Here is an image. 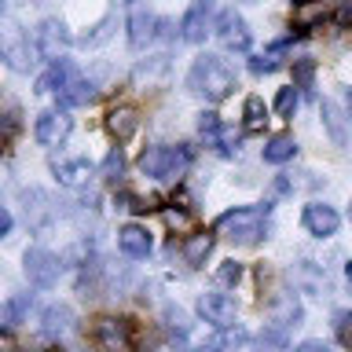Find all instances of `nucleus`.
<instances>
[{
    "mask_svg": "<svg viewBox=\"0 0 352 352\" xmlns=\"http://www.w3.org/2000/svg\"><path fill=\"white\" fill-rule=\"evenodd\" d=\"M26 308H30V297H11V301L4 305V327L11 330L19 323L22 316H26Z\"/></svg>",
    "mask_w": 352,
    "mask_h": 352,
    "instance_id": "obj_32",
    "label": "nucleus"
},
{
    "mask_svg": "<svg viewBox=\"0 0 352 352\" xmlns=\"http://www.w3.org/2000/svg\"><path fill=\"white\" fill-rule=\"evenodd\" d=\"M268 231V206H242L217 217V235H224L239 246H253Z\"/></svg>",
    "mask_w": 352,
    "mask_h": 352,
    "instance_id": "obj_2",
    "label": "nucleus"
},
{
    "mask_svg": "<svg viewBox=\"0 0 352 352\" xmlns=\"http://www.w3.org/2000/svg\"><path fill=\"white\" fill-rule=\"evenodd\" d=\"M158 30H162V19H154L151 11H143L140 4H132V15H129V44H132V52L147 48V44L158 37Z\"/></svg>",
    "mask_w": 352,
    "mask_h": 352,
    "instance_id": "obj_11",
    "label": "nucleus"
},
{
    "mask_svg": "<svg viewBox=\"0 0 352 352\" xmlns=\"http://www.w3.org/2000/svg\"><path fill=\"white\" fill-rule=\"evenodd\" d=\"M66 44H70V33H66L63 22H59V19H44V22H41V30H37V44H33V48H37L44 59H52V63H55Z\"/></svg>",
    "mask_w": 352,
    "mask_h": 352,
    "instance_id": "obj_12",
    "label": "nucleus"
},
{
    "mask_svg": "<svg viewBox=\"0 0 352 352\" xmlns=\"http://www.w3.org/2000/svg\"><path fill=\"white\" fill-rule=\"evenodd\" d=\"M187 165H191V147L187 143H154L140 154V169L143 176H154V180H180L187 173Z\"/></svg>",
    "mask_w": 352,
    "mask_h": 352,
    "instance_id": "obj_3",
    "label": "nucleus"
},
{
    "mask_svg": "<svg viewBox=\"0 0 352 352\" xmlns=\"http://www.w3.org/2000/svg\"><path fill=\"white\" fill-rule=\"evenodd\" d=\"M4 129H8V143H11V140H15V132H19V110H15V107H8Z\"/></svg>",
    "mask_w": 352,
    "mask_h": 352,
    "instance_id": "obj_40",
    "label": "nucleus"
},
{
    "mask_svg": "<svg viewBox=\"0 0 352 352\" xmlns=\"http://www.w3.org/2000/svg\"><path fill=\"white\" fill-rule=\"evenodd\" d=\"M268 312H272V319H275L283 330H286V327H297V323H301V316H305V312H301V301H297L294 290H279V294H275L272 305H268Z\"/></svg>",
    "mask_w": 352,
    "mask_h": 352,
    "instance_id": "obj_15",
    "label": "nucleus"
},
{
    "mask_svg": "<svg viewBox=\"0 0 352 352\" xmlns=\"http://www.w3.org/2000/svg\"><path fill=\"white\" fill-rule=\"evenodd\" d=\"M209 19H213V0H191V8L180 19V37L191 44H202L209 33Z\"/></svg>",
    "mask_w": 352,
    "mask_h": 352,
    "instance_id": "obj_9",
    "label": "nucleus"
},
{
    "mask_svg": "<svg viewBox=\"0 0 352 352\" xmlns=\"http://www.w3.org/2000/svg\"><path fill=\"white\" fill-rule=\"evenodd\" d=\"M334 22L341 30H352V0H341V8L334 11Z\"/></svg>",
    "mask_w": 352,
    "mask_h": 352,
    "instance_id": "obj_37",
    "label": "nucleus"
},
{
    "mask_svg": "<svg viewBox=\"0 0 352 352\" xmlns=\"http://www.w3.org/2000/svg\"><path fill=\"white\" fill-rule=\"evenodd\" d=\"M319 114H323V125L330 132V140H334L338 147H345V118H341V110L330 103V99H323V103H319Z\"/></svg>",
    "mask_w": 352,
    "mask_h": 352,
    "instance_id": "obj_24",
    "label": "nucleus"
},
{
    "mask_svg": "<svg viewBox=\"0 0 352 352\" xmlns=\"http://www.w3.org/2000/svg\"><path fill=\"white\" fill-rule=\"evenodd\" d=\"M33 55H41V52H37V48H30V41H11L8 48H4V59H8V66H11V70H19V74H26L30 66L37 63Z\"/></svg>",
    "mask_w": 352,
    "mask_h": 352,
    "instance_id": "obj_23",
    "label": "nucleus"
},
{
    "mask_svg": "<svg viewBox=\"0 0 352 352\" xmlns=\"http://www.w3.org/2000/svg\"><path fill=\"white\" fill-rule=\"evenodd\" d=\"M52 352H63V349H52Z\"/></svg>",
    "mask_w": 352,
    "mask_h": 352,
    "instance_id": "obj_47",
    "label": "nucleus"
},
{
    "mask_svg": "<svg viewBox=\"0 0 352 352\" xmlns=\"http://www.w3.org/2000/svg\"><path fill=\"white\" fill-rule=\"evenodd\" d=\"M334 330H338L341 345L352 349V312H349V308H341V312L334 316Z\"/></svg>",
    "mask_w": 352,
    "mask_h": 352,
    "instance_id": "obj_33",
    "label": "nucleus"
},
{
    "mask_svg": "<svg viewBox=\"0 0 352 352\" xmlns=\"http://www.w3.org/2000/svg\"><path fill=\"white\" fill-rule=\"evenodd\" d=\"M294 154H297V140L286 136V132L283 136H272L268 143H264V162L268 165H283V162H290Z\"/></svg>",
    "mask_w": 352,
    "mask_h": 352,
    "instance_id": "obj_22",
    "label": "nucleus"
},
{
    "mask_svg": "<svg viewBox=\"0 0 352 352\" xmlns=\"http://www.w3.org/2000/svg\"><path fill=\"white\" fill-rule=\"evenodd\" d=\"M279 55H283V44H272V52H264V55H253V59H250V70L253 74H275V70H279Z\"/></svg>",
    "mask_w": 352,
    "mask_h": 352,
    "instance_id": "obj_28",
    "label": "nucleus"
},
{
    "mask_svg": "<svg viewBox=\"0 0 352 352\" xmlns=\"http://www.w3.org/2000/svg\"><path fill=\"white\" fill-rule=\"evenodd\" d=\"M345 107H349V121H352V88H349V96H345Z\"/></svg>",
    "mask_w": 352,
    "mask_h": 352,
    "instance_id": "obj_45",
    "label": "nucleus"
},
{
    "mask_svg": "<svg viewBox=\"0 0 352 352\" xmlns=\"http://www.w3.org/2000/svg\"><path fill=\"white\" fill-rule=\"evenodd\" d=\"M92 345L99 352H129L132 349V323L118 316H99L92 323Z\"/></svg>",
    "mask_w": 352,
    "mask_h": 352,
    "instance_id": "obj_4",
    "label": "nucleus"
},
{
    "mask_svg": "<svg viewBox=\"0 0 352 352\" xmlns=\"http://www.w3.org/2000/svg\"><path fill=\"white\" fill-rule=\"evenodd\" d=\"M52 173L63 187H85L88 180H92V165H88V158H55Z\"/></svg>",
    "mask_w": 352,
    "mask_h": 352,
    "instance_id": "obj_13",
    "label": "nucleus"
},
{
    "mask_svg": "<svg viewBox=\"0 0 352 352\" xmlns=\"http://www.w3.org/2000/svg\"><path fill=\"white\" fill-rule=\"evenodd\" d=\"M22 268H26V279H30L33 286L48 290V286L59 283V275H63V261L55 257L52 250L33 246V250H26V261H22Z\"/></svg>",
    "mask_w": 352,
    "mask_h": 352,
    "instance_id": "obj_5",
    "label": "nucleus"
},
{
    "mask_svg": "<svg viewBox=\"0 0 352 352\" xmlns=\"http://www.w3.org/2000/svg\"><path fill=\"white\" fill-rule=\"evenodd\" d=\"M92 99H96V85H92V81H81V77H74V81L59 92L63 110H70V107H85V103H92Z\"/></svg>",
    "mask_w": 352,
    "mask_h": 352,
    "instance_id": "obj_21",
    "label": "nucleus"
},
{
    "mask_svg": "<svg viewBox=\"0 0 352 352\" xmlns=\"http://www.w3.org/2000/svg\"><path fill=\"white\" fill-rule=\"evenodd\" d=\"M198 316H202L206 323H213L217 330H228V327H235L239 308L228 294H202L198 297Z\"/></svg>",
    "mask_w": 352,
    "mask_h": 352,
    "instance_id": "obj_7",
    "label": "nucleus"
},
{
    "mask_svg": "<svg viewBox=\"0 0 352 352\" xmlns=\"http://www.w3.org/2000/svg\"><path fill=\"white\" fill-rule=\"evenodd\" d=\"M74 121L66 110H44V114L37 118V125H33V136H37L41 147H59V143L70 136Z\"/></svg>",
    "mask_w": 352,
    "mask_h": 352,
    "instance_id": "obj_8",
    "label": "nucleus"
},
{
    "mask_svg": "<svg viewBox=\"0 0 352 352\" xmlns=\"http://www.w3.org/2000/svg\"><path fill=\"white\" fill-rule=\"evenodd\" d=\"M217 151L224 154V158H231V154L239 151V136H235V132H228V129H224V136H220V147H217Z\"/></svg>",
    "mask_w": 352,
    "mask_h": 352,
    "instance_id": "obj_38",
    "label": "nucleus"
},
{
    "mask_svg": "<svg viewBox=\"0 0 352 352\" xmlns=\"http://www.w3.org/2000/svg\"><path fill=\"white\" fill-rule=\"evenodd\" d=\"M103 176L107 180H121V176H125V154H121V147H114L103 158Z\"/></svg>",
    "mask_w": 352,
    "mask_h": 352,
    "instance_id": "obj_31",
    "label": "nucleus"
},
{
    "mask_svg": "<svg viewBox=\"0 0 352 352\" xmlns=\"http://www.w3.org/2000/svg\"><path fill=\"white\" fill-rule=\"evenodd\" d=\"M213 33H217V41L224 44L228 52H246L250 48V26H246V19H242L235 8L220 11L217 22H213Z\"/></svg>",
    "mask_w": 352,
    "mask_h": 352,
    "instance_id": "obj_6",
    "label": "nucleus"
},
{
    "mask_svg": "<svg viewBox=\"0 0 352 352\" xmlns=\"http://www.w3.org/2000/svg\"><path fill=\"white\" fill-rule=\"evenodd\" d=\"M165 220H169V224H187V220H191V217H187V213H180V209H165Z\"/></svg>",
    "mask_w": 352,
    "mask_h": 352,
    "instance_id": "obj_42",
    "label": "nucleus"
},
{
    "mask_svg": "<svg viewBox=\"0 0 352 352\" xmlns=\"http://www.w3.org/2000/svg\"><path fill=\"white\" fill-rule=\"evenodd\" d=\"M110 30H114V19H103V22L96 26V33H85L81 44H85V48H96V44H103V41L110 37Z\"/></svg>",
    "mask_w": 352,
    "mask_h": 352,
    "instance_id": "obj_35",
    "label": "nucleus"
},
{
    "mask_svg": "<svg viewBox=\"0 0 352 352\" xmlns=\"http://www.w3.org/2000/svg\"><path fill=\"white\" fill-rule=\"evenodd\" d=\"M294 352H330V349L323 345V341H301V345H297Z\"/></svg>",
    "mask_w": 352,
    "mask_h": 352,
    "instance_id": "obj_41",
    "label": "nucleus"
},
{
    "mask_svg": "<svg viewBox=\"0 0 352 352\" xmlns=\"http://www.w3.org/2000/svg\"><path fill=\"white\" fill-rule=\"evenodd\" d=\"M297 103H301V96H297V85L279 88V96H275V114H279V118H294Z\"/></svg>",
    "mask_w": 352,
    "mask_h": 352,
    "instance_id": "obj_29",
    "label": "nucleus"
},
{
    "mask_svg": "<svg viewBox=\"0 0 352 352\" xmlns=\"http://www.w3.org/2000/svg\"><path fill=\"white\" fill-rule=\"evenodd\" d=\"M136 129H140V110L136 107H114L107 114V132L114 136L118 143H125L136 136Z\"/></svg>",
    "mask_w": 352,
    "mask_h": 352,
    "instance_id": "obj_16",
    "label": "nucleus"
},
{
    "mask_svg": "<svg viewBox=\"0 0 352 352\" xmlns=\"http://www.w3.org/2000/svg\"><path fill=\"white\" fill-rule=\"evenodd\" d=\"M301 283L308 286V290H319V286H323L327 279H319V275H316V268H312V261H301Z\"/></svg>",
    "mask_w": 352,
    "mask_h": 352,
    "instance_id": "obj_36",
    "label": "nucleus"
},
{
    "mask_svg": "<svg viewBox=\"0 0 352 352\" xmlns=\"http://www.w3.org/2000/svg\"><path fill=\"white\" fill-rule=\"evenodd\" d=\"M195 352H220L217 345H206V349H195Z\"/></svg>",
    "mask_w": 352,
    "mask_h": 352,
    "instance_id": "obj_46",
    "label": "nucleus"
},
{
    "mask_svg": "<svg viewBox=\"0 0 352 352\" xmlns=\"http://www.w3.org/2000/svg\"><path fill=\"white\" fill-rule=\"evenodd\" d=\"M253 352H290V338H286V330H261L257 338H253Z\"/></svg>",
    "mask_w": 352,
    "mask_h": 352,
    "instance_id": "obj_26",
    "label": "nucleus"
},
{
    "mask_svg": "<svg viewBox=\"0 0 352 352\" xmlns=\"http://www.w3.org/2000/svg\"><path fill=\"white\" fill-rule=\"evenodd\" d=\"M297 4H301V0H297Z\"/></svg>",
    "mask_w": 352,
    "mask_h": 352,
    "instance_id": "obj_49",
    "label": "nucleus"
},
{
    "mask_svg": "<svg viewBox=\"0 0 352 352\" xmlns=\"http://www.w3.org/2000/svg\"><path fill=\"white\" fill-rule=\"evenodd\" d=\"M242 118H246V129L250 132H261L268 125V107H264L261 96H246V103H242Z\"/></svg>",
    "mask_w": 352,
    "mask_h": 352,
    "instance_id": "obj_25",
    "label": "nucleus"
},
{
    "mask_svg": "<svg viewBox=\"0 0 352 352\" xmlns=\"http://www.w3.org/2000/svg\"><path fill=\"white\" fill-rule=\"evenodd\" d=\"M345 283H349V290H352V261L345 264Z\"/></svg>",
    "mask_w": 352,
    "mask_h": 352,
    "instance_id": "obj_44",
    "label": "nucleus"
},
{
    "mask_svg": "<svg viewBox=\"0 0 352 352\" xmlns=\"http://www.w3.org/2000/svg\"><path fill=\"white\" fill-rule=\"evenodd\" d=\"M198 136H202L209 147H220V136H224L220 114H213V110H202V114H198Z\"/></svg>",
    "mask_w": 352,
    "mask_h": 352,
    "instance_id": "obj_27",
    "label": "nucleus"
},
{
    "mask_svg": "<svg viewBox=\"0 0 352 352\" xmlns=\"http://www.w3.org/2000/svg\"><path fill=\"white\" fill-rule=\"evenodd\" d=\"M0 235H11V213H4V220H0Z\"/></svg>",
    "mask_w": 352,
    "mask_h": 352,
    "instance_id": "obj_43",
    "label": "nucleus"
},
{
    "mask_svg": "<svg viewBox=\"0 0 352 352\" xmlns=\"http://www.w3.org/2000/svg\"><path fill=\"white\" fill-rule=\"evenodd\" d=\"M151 231L147 228H140V224H125L118 231V250L125 253V257H132V261H143L151 253Z\"/></svg>",
    "mask_w": 352,
    "mask_h": 352,
    "instance_id": "obj_14",
    "label": "nucleus"
},
{
    "mask_svg": "<svg viewBox=\"0 0 352 352\" xmlns=\"http://www.w3.org/2000/svg\"><path fill=\"white\" fill-rule=\"evenodd\" d=\"M301 224H305L308 235L330 239V235L338 231L341 217H338V209H334V206H327V202H308V206H305V213H301Z\"/></svg>",
    "mask_w": 352,
    "mask_h": 352,
    "instance_id": "obj_10",
    "label": "nucleus"
},
{
    "mask_svg": "<svg viewBox=\"0 0 352 352\" xmlns=\"http://www.w3.org/2000/svg\"><path fill=\"white\" fill-rule=\"evenodd\" d=\"M74 77H77V74H74V63H70V59H55V63L48 66V70H44V74L37 77V92H41V96L63 92V88L70 85Z\"/></svg>",
    "mask_w": 352,
    "mask_h": 352,
    "instance_id": "obj_17",
    "label": "nucleus"
},
{
    "mask_svg": "<svg viewBox=\"0 0 352 352\" xmlns=\"http://www.w3.org/2000/svg\"><path fill=\"white\" fill-rule=\"evenodd\" d=\"M121 202H125V209H132V213H147V209H151L147 202H143V198H136V195H129V191L121 195Z\"/></svg>",
    "mask_w": 352,
    "mask_h": 352,
    "instance_id": "obj_39",
    "label": "nucleus"
},
{
    "mask_svg": "<svg viewBox=\"0 0 352 352\" xmlns=\"http://www.w3.org/2000/svg\"><path fill=\"white\" fill-rule=\"evenodd\" d=\"M239 279H242V264H239V261H224V264L217 268V283H224V286H235Z\"/></svg>",
    "mask_w": 352,
    "mask_h": 352,
    "instance_id": "obj_34",
    "label": "nucleus"
},
{
    "mask_svg": "<svg viewBox=\"0 0 352 352\" xmlns=\"http://www.w3.org/2000/svg\"><path fill=\"white\" fill-rule=\"evenodd\" d=\"M312 81H316V59H308V55L294 59V85L297 88H312Z\"/></svg>",
    "mask_w": 352,
    "mask_h": 352,
    "instance_id": "obj_30",
    "label": "nucleus"
},
{
    "mask_svg": "<svg viewBox=\"0 0 352 352\" xmlns=\"http://www.w3.org/2000/svg\"><path fill=\"white\" fill-rule=\"evenodd\" d=\"M349 217H352V206H349Z\"/></svg>",
    "mask_w": 352,
    "mask_h": 352,
    "instance_id": "obj_48",
    "label": "nucleus"
},
{
    "mask_svg": "<svg viewBox=\"0 0 352 352\" xmlns=\"http://www.w3.org/2000/svg\"><path fill=\"white\" fill-rule=\"evenodd\" d=\"M187 88L206 99V103H220V99H228L235 92V70L220 59V55H198L191 63V70H187Z\"/></svg>",
    "mask_w": 352,
    "mask_h": 352,
    "instance_id": "obj_1",
    "label": "nucleus"
},
{
    "mask_svg": "<svg viewBox=\"0 0 352 352\" xmlns=\"http://www.w3.org/2000/svg\"><path fill=\"white\" fill-rule=\"evenodd\" d=\"M213 246H217V235H213V231H195V235L184 239L180 253H184V261L191 264V268H202L206 257L213 253Z\"/></svg>",
    "mask_w": 352,
    "mask_h": 352,
    "instance_id": "obj_19",
    "label": "nucleus"
},
{
    "mask_svg": "<svg viewBox=\"0 0 352 352\" xmlns=\"http://www.w3.org/2000/svg\"><path fill=\"white\" fill-rule=\"evenodd\" d=\"M70 327H74L70 305H48L41 312V334L44 338H63V334H70Z\"/></svg>",
    "mask_w": 352,
    "mask_h": 352,
    "instance_id": "obj_18",
    "label": "nucleus"
},
{
    "mask_svg": "<svg viewBox=\"0 0 352 352\" xmlns=\"http://www.w3.org/2000/svg\"><path fill=\"white\" fill-rule=\"evenodd\" d=\"M323 19H327V4H323V0H301V4L294 8V30L297 33H312Z\"/></svg>",
    "mask_w": 352,
    "mask_h": 352,
    "instance_id": "obj_20",
    "label": "nucleus"
}]
</instances>
